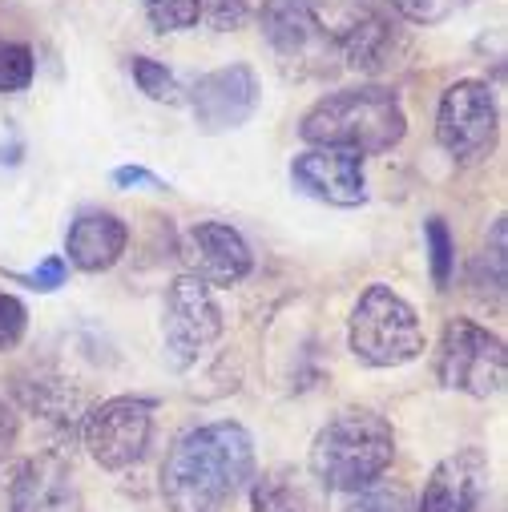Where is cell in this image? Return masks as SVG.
I'll return each instance as SVG.
<instances>
[{
	"mask_svg": "<svg viewBox=\"0 0 508 512\" xmlns=\"http://www.w3.org/2000/svg\"><path fill=\"white\" fill-rule=\"evenodd\" d=\"M327 488L307 468L279 464L250 480V512H327Z\"/></svg>",
	"mask_w": 508,
	"mask_h": 512,
	"instance_id": "17",
	"label": "cell"
},
{
	"mask_svg": "<svg viewBox=\"0 0 508 512\" xmlns=\"http://www.w3.org/2000/svg\"><path fill=\"white\" fill-rule=\"evenodd\" d=\"M17 396H21V404L29 408V412H37V416H45V420H53V424H61V428H81V416H85V400L69 388L65 379H33V383H21L17 388Z\"/></svg>",
	"mask_w": 508,
	"mask_h": 512,
	"instance_id": "18",
	"label": "cell"
},
{
	"mask_svg": "<svg viewBox=\"0 0 508 512\" xmlns=\"http://www.w3.org/2000/svg\"><path fill=\"white\" fill-rule=\"evenodd\" d=\"M436 383L468 400H492L508 383V347L496 331L472 319H448L432 355Z\"/></svg>",
	"mask_w": 508,
	"mask_h": 512,
	"instance_id": "5",
	"label": "cell"
},
{
	"mask_svg": "<svg viewBox=\"0 0 508 512\" xmlns=\"http://www.w3.org/2000/svg\"><path fill=\"white\" fill-rule=\"evenodd\" d=\"M259 29L279 69L291 77H327L339 65V45L311 0H263Z\"/></svg>",
	"mask_w": 508,
	"mask_h": 512,
	"instance_id": "6",
	"label": "cell"
},
{
	"mask_svg": "<svg viewBox=\"0 0 508 512\" xmlns=\"http://www.w3.org/2000/svg\"><path fill=\"white\" fill-rule=\"evenodd\" d=\"M464 5H468V0H388V9H392L400 21L420 25V29H428V25H444V21L456 17Z\"/></svg>",
	"mask_w": 508,
	"mask_h": 512,
	"instance_id": "25",
	"label": "cell"
},
{
	"mask_svg": "<svg viewBox=\"0 0 508 512\" xmlns=\"http://www.w3.org/2000/svg\"><path fill=\"white\" fill-rule=\"evenodd\" d=\"M488 480H492V464L484 448L476 444L456 448L428 472L424 492L412 512H472L480 496L488 492Z\"/></svg>",
	"mask_w": 508,
	"mask_h": 512,
	"instance_id": "13",
	"label": "cell"
},
{
	"mask_svg": "<svg viewBox=\"0 0 508 512\" xmlns=\"http://www.w3.org/2000/svg\"><path fill=\"white\" fill-rule=\"evenodd\" d=\"M182 259V275H194L198 283H206L210 291L222 287H238L250 271H254V254L250 242L230 226V222H194L182 234L178 246Z\"/></svg>",
	"mask_w": 508,
	"mask_h": 512,
	"instance_id": "11",
	"label": "cell"
},
{
	"mask_svg": "<svg viewBox=\"0 0 508 512\" xmlns=\"http://www.w3.org/2000/svg\"><path fill=\"white\" fill-rule=\"evenodd\" d=\"M25 331H29V307L17 295L0 291V355L17 351L21 339H25Z\"/></svg>",
	"mask_w": 508,
	"mask_h": 512,
	"instance_id": "26",
	"label": "cell"
},
{
	"mask_svg": "<svg viewBox=\"0 0 508 512\" xmlns=\"http://www.w3.org/2000/svg\"><path fill=\"white\" fill-rule=\"evenodd\" d=\"M125 246H130V226L109 210H85L69 222L65 234V254L61 259L77 267L81 275H101L121 263Z\"/></svg>",
	"mask_w": 508,
	"mask_h": 512,
	"instance_id": "16",
	"label": "cell"
},
{
	"mask_svg": "<svg viewBox=\"0 0 508 512\" xmlns=\"http://www.w3.org/2000/svg\"><path fill=\"white\" fill-rule=\"evenodd\" d=\"M146 21L154 33H186L202 21V0H154L146 5Z\"/></svg>",
	"mask_w": 508,
	"mask_h": 512,
	"instance_id": "24",
	"label": "cell"
},
{
	"mask_svg": "<svg viewBox=\"0 0 508 512\" xmlns=\"http://www.w3.org/2000/svg\"><path fill=\"white\" fill-rule=\"evenodd\" d=\"M404 53H408V33H404L400 17H388L379 5L359 13L339 33V61L355 73H367V77L396 69Z\"/></svg>",
	"mask_w": 508,
	"mask_h": 512,
	"instance_id": "15",
	"label": "cell"
},
{
	"mask_svg": "<svg viewBox=\"0 0 508 512\" xmlns=\"http://www.w3.org/2000/svg\"><path fill=\"white\" fill-rule=\"evenodd\" d=\"M412 508H416L412 492L384 476L371 480L359 492H347V504H343V512H412Z\"/></svg>",
	"mask_w": 508,
	"mask_h": 512,
	"instance_id": "20",
	"label": "cell"
},
{
	"mask_svg": "<svg viewBox=\"0 0 508 512\" xmlns=\"http://www.w3.org/2000/svg\"><path fill=\"white\" fill-rule=\"evenodd\" d=\"M396 460V428L375 408L335 412L311 440L307 472L327 492H359Z\"/></svg>",
	"mask_w": 508,
	"mask_h": 512,
	"instance_id": "3",
	"label": "cell"
},
{
	"mask_svg": "<svg viewBox=\"0 0 508 512\" xmlns=\"http://www.w3.org/2000/svg\"><path fill=\"white\" fill-rule=\"evenodd\" d=\"M130 77L158 105H182L186 101V89L178 85V77L162 61H154V57H130Z\"/></svg>",
	"mask_w": 508,
	"mask_h": 512,
	"instance_id": "22",
	"label": "cell"
},
{
	"mask_svg": "<svg viewBox=\"0 0 508 512\" xmlns=\"http://www.w3.org/2000/svg\"><path fill=\"white\" fill-rule=\"evenodd\" d=\"M496 125H500V113H496V97H492L488 81L464 77V81H452L440 93L436 142L448 158L476 162L480 154H488L492 142H496Z\"/></svg>",
	"mask_w": 508,
	"mask_h": 512,
	"instance_id": "9",
	"label": "cell"
},
{
	"mask_svg": "<svg viewBox=\"0 0 508 512\" xmlns=\"http://www.w3.org/2000/svg\"><path fill=\"white\" fill-rule=\"evenodd\" d=\"M142 5H154V0H142Z\"/></svg>",
	"mask_w": 508,
	"mask_h": 512,
	"instance_id": "31",
	"label": "cell"
},
{
	"mask_svg": "<svg viewBox=\"0 0 508 512\" xmlns=\"http://www.w3.org/2000/svg\"><path fill=\"white\" fill-rule=\"evenodd\" d=\"M408 134V113L388 85H351L319 97L299 117V138L315 150H347L359 158L388 154Z\"/></svg>",
	"mask_w": 508,
	"mask_h": 512,
	"instance_id": "2",
	"label": "cell"
},
{
	"mask_svg": "<svg viewBox=\"0 0 508 512\" xmlns=\"http://www.w3.org/2000/svg\"><path fill=\"white\" fill-rule=\"evenodd\" d=\"M109 182L113 186H121V190H134V186H150V190H170V182H162L154 170H146V166H117L113 174H109Z\"/></svg>",
	"mask_w": 508,
	"mask_h": 512,
	"instance_id": "29",
	"label": "cell"
},
{
	"mask_svg": "<svg viewBox=\"0 0 508 512\" xmlns=\"http://www.w3.org/2000/svg\"><path fill=\"white\" fill-rule=\"evenodd\" d=\"M13 279L25 283V287H33V291H41V295H49V291L65 287V279H69V263L61 259V254H49V259H45L37 271H29V275H13Z\"/></svg>",
	"mask_w": 508,
	"mask_h": 512,
	"instance_id": "28",
	"label": "cell"
},
{
	"mask_svg": "<svg viewBox=\"0 0 508 512\" xmlns=\"http://www.w3.org/2000/svg\"><path fill=\"white\" fill-rule=\"evenodd\" d=\"M33 73H37V57L29 45L21 41L0 45V93H25L33 85Z\"/></svg>",
	"mask_w": 508,
	"mask_h": 512,
	"instance_id": "23",
	"label": "cell"
},
{
	"mask_svg": "<svg viewBox=\"0 0 508 512\" xmlns=\"http://www.w3.org/2000/svg\"><path fill=\"white\" fill-rule=\"evenodd\" d=\"M504 283H508V226H504V218H496L492 230L484 234L480 254L472 259V287L484 299L488 295L500 299L504 295Z\"/></svg>",
	"mask_w": 508,
	"mask_h": 512,
	"instance_id": "19",
	"label": "cell"
},
{
	"mask_svg": "<svg viewBox=\"0 0 508 512\" xmlns=\"http://www.w3.org/2000/svg\"><path fill=\"white\" fill-rule=\"evenodd\" d=\"M202 21L214 33H234L250 21V0H202Z\"/></svg>",
	"mask_w": 508,
	"mask_h": 512,
	"instance_id": "27",
	"label": "cell"
},
{
	"mask_svg": "<svg viewBox=\"0 0 508 512\" xmlns=\"http://www.w3.org/2000/svg\"><path fill=\"white\" fill-rule=\"evenodd\" d=\"M186 101L194 109V121H198L202 134H230L254 117V109L263 101V89H259L254 69L238 61V65H222V69L202 73L186 89Z\"/></svg>",
	"mask_w": 508,
	"mask_h": 512,
	"instance_id": "10",
	"label": "cell"
},
{
	"mask_svg": "<svg viewBox=\"0 0 508 512\" xmlns=\"http://www.w3.org/2000/svg\"><path fill=\"white\" fill-rule=\"evenodd\" d=\"M9 512H85V496L73 468L61 456L45 452L13 472Z\"/></svg>",
	"mask_w": 508,
	"mask_h": 512,
	"instance_id": "14",
	"label": "cell"
},
{
	"mask_svg": "<svg viewBox=\"0 0 508 512\" xmlns=\"http://www.w3.org/2000/svg\"><path fill=\"white\" fill-rule=\"evenodd\" d=\"M254 480V436L238 420H214L182 432L162 464V500L170 512H226Z\"/></svg>",
	"mask_w": 508,
	"mask_h": 512,
	"instance_id": "1",
	"label": "cell"
},
{
	"mask_svg": "<svg viewBox=\"0 0 508 512\" xmlns=\"http://www.w3.org/2000/svg\"><path fill=\"white\" fill-rule=\"evenodd\" d=\"M424 242H428V267H432V283L436 291H448L456 279V238L448 230V222L440 214H432L424 222Z\"/></svg>",
	"mask_w": 508,
	"mask_h": 512,
	"instance_id": "21",
	"label": "cell"
},
{
	"mask_svg": "<svg viewBox=\"0 0 508 512\" xmlns=\"http://www.w3.org/2000/svg\"><path fill=\"white\" fill-rule=\"evenodd\" d=\"M154 440V400L113 396L81 416V444L105 472H125L146 460Z\"/></svg>",
	"mask_w": 508,
	"mask_h": 512,
	"instance_id": "8",
	"label": "cell"
},
{
	"mask_svg": "<svg viewBox=\"0 0 508 512\" xmlns=\"http://www.w3.org/2000/svg\"><path fill=\"white\" fill-rule=\"evenodd\" d=\"M347 347L363 367H404L424 355V323L400 291L388 283H371L351 307Z\"/></svg>",
	"mask_w": 508,
	"mask_h": 512,
	"instance_id": "4",
	"label": "cell"
},
{
	"mask_svg": "<svg viewBox=\"0 0 508 512\" xmlns=\"http://www.w3.org/2000/svg\"><path fill=\"white\" fill-rule=\"evenodd\" d=\"M17 436H21V416H17V408L9 400H0V460L13 452Z\"/></svg>",
	"mask_w": 508,
	"mask_h": 512,
	"instance_id": "30",
	"label": "cell"
},
{
	"mask_svg": "<svg viewBox=\"0 0 508 512\" xmlns=\"http://www.w3.org/2000/svg\"><path fill=\"white\" fill-rule=\"evenodd\" d=\"M0 45H5V41H0Z\"/></svg>",
	"mask_w": 508,
	"mask_h": 512,
	"instance_id": "32",
	"label": "cell"
},
{
	"mask_svg": "<svg viewBox=\"0 0 508 512\" xmlns=\"http://www.w3.org/2000/svg\"><path fill=\"white\" fill-rule=\"evenodd\" d=\"M291 186L323 206L355 210L367 202V170L359 154L347 150H303L291 162Z\"/></svg>",
	"mask_w": 508,
	"mask_h": 512,
	"instance_id": "12",
	"label": "cell"
},
{
	"mask_svg": "<svg viewBox=\"0 0 508 512\" xmlns=\"http://www.w3.org/2000/svg\"><path fill=\"white\" fill-rule=\"evenodd\" d=\"M222 339V307L206 283L178 275L162 303V355L170 371H190Z\"/></svg>",
	"mask_w": 508,
	"mask_h": 512,
	"instance_id": "7",
	"label": "cell"
}]
</instances>
